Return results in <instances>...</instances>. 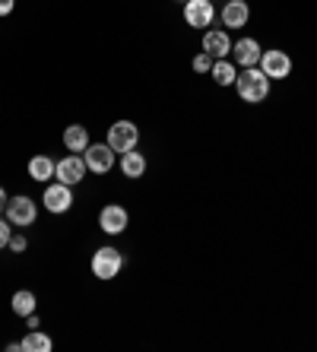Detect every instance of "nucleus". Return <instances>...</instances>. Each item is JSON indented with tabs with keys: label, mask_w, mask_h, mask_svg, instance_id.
I'll return each mask as SVG.
<instances>
[{
	"label": "nucleus",
	"mask_w": 317,
	"mask_h": 352,
	"mask_svg": "<svg viewBox=\"0 0 317 352\" xmlns=\"http://www.w3.org/2000/svg\"><path fill=\"white\" fill-rule=\"evenodd\" d=\"M270 76L263 74V70H257V67H244L241 74L235 76V89L238 96H241V102H248V105H261L263 98L270 96Z\"/></svg>",
	"instance_id": "f257e3e1"
},
{
	"label": "nucleus",
	"mask_w": 317,
	"mask_h": 352,
	"mask_svg": "<svg viewBox=\"0 0 317 352\" xmlns=\"http://www.w3.org/2000/svg\"><path fill=\"white\" fill-rule=\"evenodd\" d=\"M7 219L10 226H17V229H29L35 219H39V206H35L32 197L25 194H17L7 200Z\"/></svg>",
	"instance_id": "f03ea898"
},
{
	"label": "nucleus",
	"mask_w": 317,
	"mask_h": 352,
	"mask_svg": "<svg viewBox=\"0 0 317 352\" xmlns=\"http://www.w3.org/2000/svg\"><path fill=\"white\" fill-rule=\"evenodd\" d=\"M137 143H140V127L133 121H114L108 127V146L114 153H131V149H137Z\"/></svg>",
	"instance_id": "7ed1b4c3"
},
{
	"label": "nucleus",
	"mask_w": 317,
	"mask_h": 352,
	"mask_svg": "<svg viewBox=\"0 0 317 352\" xmlns=\"http://www.w3.org/2000/svg\"><path fill=\"white\" fill-rule=\"evenodd\" d=\"M124 267V257L118 248H98L96 254H92V276L96 279H114L118 273H121Z\"/></svg>",
	"instance_id": "20e7f679"
},
{
	"label": "nucleus",
	"mask_w": 317,
	"mask_h": 352,
	"mask_svg": "<svg viewBox=\"0 0 317 352\" xmlns=\"http://www.w3.org/2000/svg\"><path fill=\"white\" fill-rule=\"evenodd\" d=\"M86 159L80 156V153H70V156H64L61 162H57V168H54V175H57V181L61 184H83V178H86Z\"/></svg>",
	"instance_id": "39448f33"
},
{
	"label": "nucleus",
	"mask_w": 317,
	"mask_h": 352,
	"mask_svg": "<svg viewBox=\"0 0 317 352\" xmlns=\"http://www.w3.org/2000/svg\"><path fill=\"white\" fill-rule=\"evenodd\" d=\"M83 159H86V168L96 175H105L114 168V149L108 146V143H89L86 153H83Z\"/></svg>",
	"instance_id": "423d86ee"
},
{
	"label": "nucleus",
	"mask_w": 317,
	"mask_h": 352,
	"mask_svg": "<svg viewBox=\"0 0 317 352\" xmlns=\"http://www.w3.org/2000/svg\"><path fill=\"white\" fill-rule=\"evenodd\" d=\"M184 19L187 25H194L200 32H206L216 19V10H212V0H187L184 3Z\"/></svg>",
	"instance_id": "0eeeda50"
},
{
	"label": "nucleus",
	"mask_w": 317,
	"mask_h": 352,
	"mask_svg": "<svg viewBox=\"0 0 317 352\" xmlns=\"http://www.w3.org/2000/svg\"><path fill=\"white\" fill-rule=\"evenodd\" d=\"M41 204H45L48 213H67L74 206V190H70V184H61V181L48 184L45 194H41Z\"/></svg>",
	"instance_id": "6e6552de"
},
{
	"label": "nucleus",
	"mask_w": 317,
	"mask_h": 352,
	"mask_svg": "<svg viewBox=\"0 0 317 352\" xmlns=\"http://www.w3.org/2000/svg\"><path fill=\"white\" fill-rule=\"evenodd\" d=\"M261 70L270 76V80H285V76L292 74V58L279 48L263 51L261 54Z\"/></svg>",
	"instance_id": "1a4fd4ad"
},
{
	"label": "nucleus",
	"mask_w": 317,
	"mask_h": 352,
	"mask_svg": "<svg viewBox=\"0 0 317 352\" xmlns=\"http://www.w3.org/2000/svg\"><path fill=\"white\" fill-rule=\"evenodd\" d=\"M127 222H131V216H127V210L121 204H108L98 213V229L105 232V235H121L127 229Z\"/></svg>",
	"instance_id": "9d476101"
},
{
	"label": "nucleus",
	"mask_w": 317,
	"mask_h": 352,
	"mask_svg": "<svg viewBox=\"0 0 317 352\" xmlns=\"http://www.w3.org/2000/svg\"><path fill=\"white\" fill-rule=\"evenodd\" d=\"M204 51L210 58H228L232 54V38H228L226 29H206L204 32Z\"/></svg>",
	"instance_id": "9b49d317"
},
{
	"label": "nucleus",
	"mask_w": 317,
	"mask_h": 352,
	"mask_svg": "<svg viewBox=\"0 0 317 352\" xmlns=\"http://www.w3.org/2000/svg\"><path fill=\"white\" fill-rule=\"evenodd\" d=\"M248 19H251L248 0H228L226 7H222V25H228V29H244Z\"/></svg>",
	"instance_id": "f8f14e48"
},
{
	"label": "nucleus",
	"mask_w": 317,
	"mask_h": 352,
	"mask_svg": "<svg viewBox=\"0 0 317 352\" xmlns=\"http://www.w3.org/2000/svg\"><path fill=\"white\" fill-rule=\"evenodd\" d=\"M232 51H235V64L238 67H257L261 64V54H263L257 38H238Z\"/></svg>",
	"instance_id": "ddd939ff"
},
{
	"label": "nucleus",
	"mask_w": 317,
	"mask_h": 352,
	"mask_svg": "<svg viewBox=\"0 0 317 352\" xmlns=\"http://www.w3.org/2000/svg\"><path fill=\"white\" fill-rule=\"evenodd\" d=\"M89 127H83V124H70L64 131V146L70 149V153H86V146H89Z\"/></svg>",
	"instance_id": "4468645a"
},
{
	"label": "nucleus",
	"mask_w": 317,
	"mask_h": 352,
	"mask_svg": "<svg viewBox=\"0 0 317 352\" xmlns=\"http://www.w3.org/2000/svg\"><path fill=\"white\" fill-rule=\"evenodd\" d=\"M121 172L124 178H143L146 175V159H143V153H137V149H131V153H121Z\"/></svg>",
	"instance_id": "2eb2a0df"
},
{
	"label": "nucleus",
	"mask_w": 317,
	"mask_h": 352,
	"mask_svg": "<svg viewBox=\"0 0 317 352\" xmlns=\"http://www.w3.org/2000/svg\"><path fill=\"white\" fill-rule=\"evenodd\" d=\"M54 168H57V162L51 156H32L29 159V178L41 181V184L54 178Z\"/></svg>",
	"instance_id": "dca6fc26"
},
{
	"label": "nucleus",
	"mask_w": 317,
	"mask_h": 352,
	"mask_svg": "<svg viewBox=\"0 0 317 352\" xmlns=\"http://www.w3.org/2000/svg\"><path fill=\"white\" fill-rule=\"evenodd\" d=\"M23 343V352H51L54 349V343H51V336L48 333H41L39 327L35 330H29V333L19 340Z\"/></svg>",
	"instance_id": "f3484780"
},
{
	"label": "nucleus",
	"mask_w": 317,
	"mask_h": 352,
	"mask_svg": "<svg viewBox=\"0 0 317 352\" xmlns=\"http://www.w3.org/2000/svg\"><path fill=\"white\" fill-rule=\"evenodd\" d=\"M210 76L219 86H235V76H238V70H235V64L232 60H226V58H219V60H212V70H210Z\"/></svg>",
	"instance_id": "a211bd4d"
},
{
	"label": "nucleus",
	"mask_w": 317,
	"mask_h": 352,
	"mask_svg": "<svg viewBox=\"0 0 317 352\" xmlns=\"http://www.w3.org/2000/svg\"><path fill=\"white\" fill-rule=\"evenodd\" d=\"M10 305H13V311H17L19 318H29V314L35 311V305H39V302H35L32 289H19V292L13 295V302H10Z\"/></svg>",
	"instance_id": "6ab92c4d"
},
{
	"label": "nucleus",
	"mask_w": 317,
	"mask_h": 352,
	"mask_svg": "<svg viewBox=\"0 0 317 352\" xmlns=\"http://www.w3.org/2000/svg\"><path fill=\"white\" fill-rule=\"evenodd\" d=\"M212 60H216V58H210L206 51H200V54L190 60V67H194L197 74H210V70H212Z\"/></svg>",
	"instance_id": "aec40b11"
},
{
	"label": "nucleus",
	"mask_w": 317,
	"mask_h": 352,
	"mask_svg": "<svg viewBox=\"0 0 317 352\" xmlns=\"http://www.w3.org/2000/svg\"><path fill=\"white\" fill-rule=\"evenodd\" d=\"M10 238H13V229H10V219H0V251L10 245Z\"/></svg>",
	"instance_id": "412c9836"
},
{
	"label": "nucleus",
	"mask_w": 317,
	"mask_h": 352,
	"mask_svg": "<svg viewBox=\"0 0 317 352\" xmlns=\"http://www.w3.org/2000/svg\"><path fill=\"white\" fill-rule=\"evenodd\" d=\"M10 251H13V254H23V251H25V248H29V241H25V235H13V238H10Z\"/></svg>",
	"instance_id": "4be33fe9"
},
{
	"label": "nucleus",
	"mask_w": 317,
	"mask_h": 352,
	"mask_svg": "<svg viewBox=\"0 0 317 352\" xmlns=\"http://www.w3.org/2000/svg\"><path fill=\"white\" fill-rule=\"evenodd\" d=\"M13 7H17V0H0V16H10Z\"/></svg>",
	"instance_id": "5701e85b"
},
{
	"label": "nucleus",
	"mask_w": 317,
	"mask_h": 352,
	"mask_svg": "<svg viewBox=\"0 0 317 352\" xmlns=\"http://www.w3.org/2000/svg\"><path fill=\"white\" fill-rule=\"evenodd\" d=\"M39 324H41V320H39V314H29V318H25V330H35V327H39Z\"/></svg>",
	"instance_id": "b1692460"
},
{
	"label": "nucleus",
	"mask_w": 317,
	"mask_h": 352,
	"mask_svg": "<svg viewBox=\"0 0 317 352\" xmlns=\"http://www.w3.org/2000/svg\"><path fill=\"white\" fill-rule=\"evenodd\" d=\"M7 200H10V197H7V190L0 188V213H3V210H7Z\"/></svg>",
	"instance_id": "393cba45"
},
{
	"label": "nucleus",
	"mask_w": 317,
	"mask_h": 352,
	"mask_svg": "<svg viewBox=\"0 0 317 352\" xmlns=\"http://www.w3.org/2000/svg\"><path fill=\"white\" fill-rule=\"evenodd\" d=\"M181 3H187V0H181Z\"/></svg>",
	"instance_id": "a878e982"
}]
</instances>
